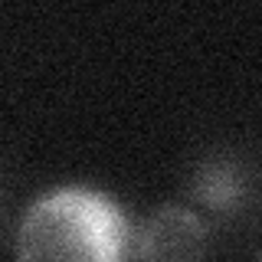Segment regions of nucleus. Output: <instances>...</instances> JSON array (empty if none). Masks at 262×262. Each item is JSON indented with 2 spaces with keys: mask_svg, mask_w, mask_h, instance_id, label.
I'll use <instances>...</instances> for the list:
<instances>
[{
  "mask_svg": "<svg viewBox=\"0 0 262 262\" xmlns=\"http://www.w3.org/2000/svg\"><path fill=\"white\" fill-rule=\"evenodd\" d=\"M138 213L92 180L33 193L10 229L13 262H131Z\"/></svg>",
  "mask_w": 262,
  "mask_h": 262,
  "instance_id": "nucleus-1",
  "label": "nucleus"
},
{
  "mask_svg": "<svg viewBox=\"0 0 262 262\" xmlns=\"http://www.w3.org/2000/svg\"><path fill=\"white\" fill-rule=\"evenodd\" d=\"M210 223L216 236L243 233L256 223L262 200L259 158L243 141H210L184 164L177 190L170 193Z\"/></svg>",
  "mask_w": 262,
  "mask_h": 262,
  "instance_id": "nucleus-2",
  "label": "nucleus"
},
{
  "mask_svg": "<svg viewBox=\"0 0 262 262\" xmlns=\"http://www.w3.org/2000/svg\"><path fill=\"white\" fill-rule=\"evenodd\" d=\"M220 236L177 196L154 203L135 220L131 262H210Z\"/></svg>",
  "mask_w": 262,
  "mask_h": 262,
  "instance_id": "nucleus-3",
  "label": "nucleus"
},
{
  "mask_svg": "<svg viewBox=\"0 0 262 262\" xmlns=\"http://www.w3.org/2000/svg\"><path fill=\"white\" fill-rule=\"evenodd\" d=\"M7 223H10V177L0 167V239L7 233Z\"/></svg>",
  "mask_w": 262,
  "mask_h": 262,
  "instance_id": "nucleus-4",
  "label": "nucleus"
}]
</instances>
